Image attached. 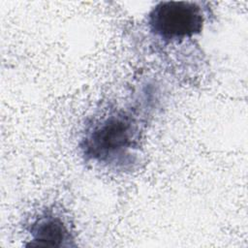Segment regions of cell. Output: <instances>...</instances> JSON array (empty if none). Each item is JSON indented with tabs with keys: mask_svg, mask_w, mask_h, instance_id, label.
I'll return each mask as SVG.
<instances>
[{
	"mask_svg": "<svg viewBox=\"0 0 248 248\" xmlns=\"http://www.w3.org/2000/svg\"><path fill=\"white\" fill-rule=\"evenodd\" d=\"M159 103V88L147 82L130 100L111 102L89 115L78 140L84 162L117 173L136 170L141 163L148 124Z\"/></svg>",
	"mask_w": 248,
	"mask_h": 248,
	"instance_id": "6da1fadb",
	"label": "cell"
},
{
	"mask_svg": "<svg viewBox=\"0 0 248 248\" xmlns=\"http://www.w3.org/2000/svg\"><path fill=\"white\" fill-rule=\"evenodd\" d=\"M212 16L204 2L162 1L148 12L144 26L155 50L163 53L198 48L196 39Z\"/></svg>",
	"mask_w": 248,
	"mask_h": 248,
	"instance_id": "7a4b0ae2",
	"label": "cell"
},
{
	"mask_svg": "<svg viewBox=\"0 0 248 248\" xmlns=\"http://www.w3.org/2000/svg\"><path fill=\"white\" fill-rule=\"evenodd\" d=\"M25 246L76 247L75 226L57 205H46L35 211L23 224Z\"/></svg>",
	"mask_w": 248,
	"mask_h": 248,
	"instance_id": "3957f363",
	"label": "cell"
}]
</instances>
